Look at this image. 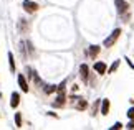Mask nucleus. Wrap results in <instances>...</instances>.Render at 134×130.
Wrapping results in <instances>:
<instances>
[{"mask_svg":"<svg viewBox=\"0 0 134 130\" xmlns=\"http://www.w3.org/2000/svg\"><path fill=\"white\" fill-rule=\"evenodd\" d=\"M119 35H121V28H116L114 32H113V33L104 40V46H106V48H111V46L116 43V40L119 38Z\"/></svg>","mask_w":134,"mask_h":130,"instance_id":"obj_1","label":"nucleus"},{"mask_svg":"<svg viewBox=\"0 0 134 130\" xmlns=\"http://www.w3.org/2000/svg\"><path fill=\"white\" fill-rule=\"evenodd\" d=\"M114 5H116L119 15H124V13H127V10H129V5H127V2H124V0H114Z\"/></svg>","mask_w":134,"mask_h":130,"instance_id":"obj_2","label":"nucleus"},{"mask_svg":"<svg viewBox=\"0 0 134 130\" xmlns=\"http://www.w3.org/2000/svg\"><path fill=\"white\" fill-rule=\"evenodd\" d=\"M23 10L27 13H35L38 10V5L35 2H30V0H23Z\"/></svg>","mask_w":134,"mask_h":130,"instance_id":"obj_3","label":"nucleus"},{"mask_svg":"<svg viewBox=\"0 0 134 130\" xmlns=\"http://www.w3.org/2000/svg\"><path fill=\"white\" fill-rule=\"evenodd\" d=\"M65 102H66L65 91H60V92H58V97H56V101L53 102V106H55V107H63V106H65Z\"/></svg>","mask_w":134,"mask_h":130,"instance_id":"obj_4","label":"nucleus"},{"mask_svg":"<svg viewBox=\"0 0 134 130\" xmlns=\"http://www.w3.org/2000/svg\"><path fill=\"white\" fill-rule=\"evenodd\" d=\"M80 76H81V79H83L85 82L88 81V76H90V67L86 66V64H81V66H80Z\"/></svg>","mask_w":134,"mask_h":130,"instance_id":"obj_5","label":"nucleus"},{"mask_svg":"<svg viewBox=\"0 0 134 130\" xmlns=\"http://www.w3.org/2000/svg\"><path fill=\"white\" fill-rule=\"evenodd\" d=\"M106 69H108V67H106V64L103 63V61H98V63H94V71L98 72V74H104Z\"/></svg>","mask_w":134,"mask_h":130,"instance_id":"obj_6","label":"nucleus"},{"mask_svg":"<svg viewBox=\"0 0 134 130\" xmlns=\"http://www.w3.org/2000/svg\"><path fill=\"white\" fill-rule=\"evenodd\" d=\"M18 84H20V87H22L23 92H28V84H27V81H25V76L18 74Z\"/></svg>","mask_w":134,"mask_h":130,"instance_id":"obj_7","label":"nucleus"},{"mask_svg":"<svg viewBox=\"0 0 134 130\" xmlns=\"http://www.w3.org/2000/svg\"><path fill=\"white\" fill-rule=\"evenodd\" d=\"M108 112H109V101H108V99H103L101 114H103V115H108Z\"/></svg>","mask_w":134,"mask_h":130,"instance_id":"obj_8","label":"nucleus"},{"mask_svg":"<svg viewBox=\"0 0 134 130\" xmlns=\"http://www.w3.org/2000/svg\"><path fill=\"white\" fill-rule=\"evenodd\" d=\"M18 104H20V96L17 94V92H13V94H12V101H10V106L15 109V107L18 106Z\"/></svg>","mask_w":134,"mask_h":130,"instance_id":"obj_9","label":"nucleus"},{"mask_svg":"<svg viewBox=\"0 0 134 130\" xmlns=\"http://www.w3.org/2000/svg\"><path fill=\"white\" fill-rule=\"evenodd\" d=\"M98 53H99V46H90V49H88V54L91 56V58H96L98 56Z\"/></svg>","mask_w":134,"mask_h":130,"instance_id":"obj_10","label":"nucleus"},{"mask_svg":"<svg viewBox=\"0 0 134 130\" xmlns=\"http://www.w3.org/2000/svg\"><path fill=\"white\" fill-rule=\"evenodd\" d=\"M86 107H88V102H86L85 99H80V101L76 102V109H78V110H85Z\"/></svg>","mask_w":134,"mask_h":130,"instance_id":"obj_11","label":"nucleus"},{"mask_svg":"<svg viewBox=\"0 0 134 130\" xmlns=\"http://www.w3.org/2000/svg\"><path fill=\"white\" fill-rule=\"evenodd\" d=\"M43 91H45V94H51V92L56 91V86H45Z\"/></svg>","mask_w":134,"mask_h":130,"instance_id":"obj_12","label":"nucleus"},{"mask_svg":"<svg viewBox=\"0 0 134 130\" xmlns=\"http://www.w3.org/2000/svg\"><path fill=\"white\" fill-rule=\"evenodd\" d=\"M8 61H10V69L15 71V61H13V54L8 53Z\"/></svg>","mask_w":134,"mask_h":130,"instance_id":"obj_13","label":"nucleus"},{"mask_svg":"<svg viewBox=\"0 0 134 130\" xmlns=\"http://www.w3.org/2000/svg\"><path fill=\"white\" fill-rule=\"evenodd\" d=\"M15 123H17V127H22V115L18 112L15 114Z\"/></svg>","mask_w":134,"mask_h":130,"instance_id":"obj_14","label":"nucleus"},{"mask_svg":"<svg viewBox=\"0 0 134 130\" xmlns=\"http://www.w3.org/2000/svg\"><path fill=\"white\" fill-rule=\"evenodd\" d=\"M118 66H119V61H114V63H113V66L109 67V71H108V72H114V71L118 69Z\"/></svg>","mask_w":134,"mask_h":130,"instance_id":"obj_15","label":"nucleus"},{"mask_svg":"<svg viewBox=\"0 0 134 130\" xmlns=\"http://www.w3.org/2000/svg\"><path fill=\"white\" fill-rule=\"evenodd\" d=\"M127 117H129V119H134V107H131L129 110H127Z\"/></svg>","mask_w":134,"mask_h":130,"instance_id":"obj_16","label":"nucleus"},{"mask_svg":"<svg viewBox=\"0 0 134 130\" xmlns=\"http://www.w3.org/2000/svg\"><path fill=\"white\" fill-rule=\"evenodd\" d=\"M127 128H134V119H131V122L129 123H127V125H126Z\"/></svg>","mask_w":134,"mask_h":130,"instance_id":"obj_17","label":"nucleus"},{"mask_svg":"<svg viewBox=\"0 0 134 130\" xmlns=\"http://www.w3.org/2000/svg\"><path fill=\"white\" fill-rule=\"evenodd\" d=\"M121 125H122V123H119V122H118V123H114V125H113L111 128H113V130H114V128H121Z\"/></svg>","mask_w":134,"mask_h":130,"instance_id":"obj_18","label":"nucleus"}]
</instances>
